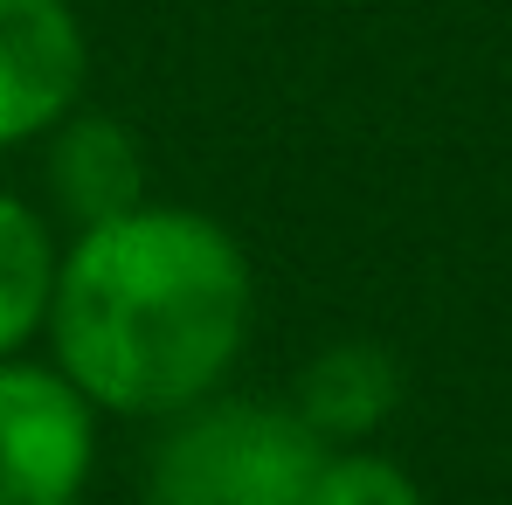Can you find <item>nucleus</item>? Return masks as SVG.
Instances as JSON below:
<instances>
[{
	"label": "nucleus",
	"mask_w": 512,
	"mask_h": 505,
	"mask_svg": "<svg viewBox=\"0 0 512 505\" xmlns=\"http://www.w3.org/2000/svg\"><path fill=\"white\" fill-rule=\"evenodd\" d=\"M256 312L250 256L201 208H132L77 229L56 263V374L111 416H180L243 360Z\"/></svg>",
	"instance_id": "f257e3e1"
},
{
	"label": "nucleus",
	"mask_w": 512,
	"mask_h": 505,
	"mask_svg": "<svg viewBox=\"0 0 512 505\" xmlns=\"http://www.w3.org/2000/svg\"><path fill=\"white\" fill-rule=\"evenodd\" d=\"M326 443L284 402L208 395L167 416L146 457V505H305Z\"/></svg>",
	"instance_id": "f03ea898"
},
{
	"label": "nucleus",
	"mask_w": 512,
	"mask_h": 505,
	"mask_svg": "<svg viewBox=\"0 0 512 505\" xmlns=\"http://www.w3.org/2000/svg\"><path fill=\"white\" fill-rule=\"evenodd\" d=\"M97 464V409L35 360H0V505H77Z\"/></svg>",
	"instance_id": "7ed1b4c3"
},
{
	"label": "nucleus",
	"mask_w": 512,
	"mask_h": 505,
	"mask_svg": "<svg viewBox=\"0 0 512 505\" xmlns=\"http://www.w3.org/2000/svg\"><path fill=\"white\" fill-rule=\"evenodd\" d=\"M84 21L70 0H0V153L56 132L84 97Z\"/></svg>",
	"instance_id": "20e7f679"
},
{
	"label": "nucleus",
	"mask_w": 512,
	"mask_h": 505,
	"mask_svg": "<svg viewBox=\"0 0 512 505\" xmlns=\"http://www.w3.org/2000/svg\"><path fill=\"white\" fill-rule=\"evenodd\" d=\"M49 201L77 229H97V222H118L132 208H146V153H139V139L104 111H70L49 132Z\"/></svg>",
	"instance_id": "39448f33"
},
{
	"label": "nucleus",
	"mask_w": 512,
	"mask_h": 505,
	"mask_svg": "<svg viewBox=\"0 0 512 505\" xmlns=\"http://www.w3.org/2000/svg\"><path fill=\"white\" fill-rule=\"evenodd\" d=\"M395 409H402V367L374 339H340V346L312 353V367L298 374V395H291V416L326 450L367 443Z\"/></svg>",
	"instance_id": "423d86ee"
},
{
	"label": "nucleus",
	"mask_w": 512,
	"mask_h": 505,
	"mask_svg": "<svg viewBox=\"0 0 512 505\" xmlns=\"http://www.w3.org/2000/svg\"><path fill=\"white\" fill-rule=\"evenodd\" d=\"M56 263H63L56 229H49L28 201L0 194V360H14L28 339L49 326Z\"/></svg>",
	"instance_id": "0eeeda50"
},
{
	"label": "nucleus",
	"mask_w": 512,
	"mask_h": 505,
	"mask_svg": "<svg viewBox=\"0 0 512 505\" xmlns=\"http://www.w3.org/2000/svg\"><path fill=\"white\" fill-rule=\"evenodd\" d=\"M305 505H429V499L416 492V478L402 464H388L374 450H326Z\"/></svg>",
	"instance_id": "6e6552de"
}]
</instances>
